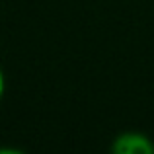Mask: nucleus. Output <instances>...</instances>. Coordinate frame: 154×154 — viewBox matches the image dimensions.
Here are the masks:
<instances>
[{"label": "nucleus", "instance_id": "1", "mask_svg": "<svg viewBox=\"0 0 154 154\" xmlns=\"http://www.w3.org/2000/svg\"><path fill=\"white\" fill-rule=\"evenodd\" d=\"M109 154H154V140L139 131H125L113 139Z\"/></svg>", "mask_w": 154, "mask_h": 154}, {"label": "nucleus", "instance_id": "3", "mask_svg": "<svg viewBox=\"0 0 154 154\" xmlns=\"http://www.w3.org/2000/svg\"><path fill=\"white\" fill-rule=\"evenodd\" d=\"M4 90H6V80H4V72H2V68H0V100H2V96H4Z\"/></svg>", "mask_w": 154, "mask_h": 154}, {"label": "nucleus", "instance_id": "2", "mask_svg": "<svg viewBox=\"0 0 154 154\" xmlns=\"http://www.w3.org/2000/svg\"><path fill=\"white\" fill-rule=\"evenodd\" d=\"M0 154H26V152L14 146H0Z\"/></svg>", "mask_w": 154, "mask_h": 154}]
</instances>
